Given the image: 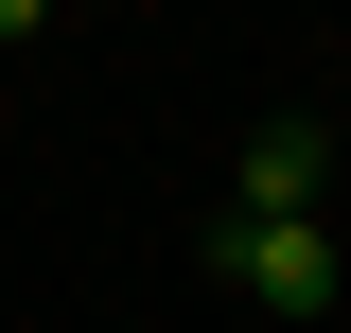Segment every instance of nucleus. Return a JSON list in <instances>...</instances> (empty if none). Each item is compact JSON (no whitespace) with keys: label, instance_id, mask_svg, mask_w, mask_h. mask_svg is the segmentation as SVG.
<instances>
[{"label":"nucleus","instance_id":"f257e3e1","mask_svg":"<svg viewBox=\"0 0 351 333\" xmlns=\"http://www.w3.org/2000/svg\"><path fill=\"white\" fill-rule=\"evenodd\" d=\"M316 175H334L316 106H263V123H246V158H228V228H316Z\"/></svg>","mask_w":351,"mask_h":333},{"label":"nucleus","instance_id":"f03ea898","mask_svg":"<svg viewBox=\"0 0 351 333\" xmlns=\"http://www.w3.org/2000/svg\"><path fill=\"white\" fill-rule=\"evenodd\" d=\"M211 263L246 298H281V316H334V228H228L211 210Z\"/></svg>","mask_w":351,"mask_h":333}]
</instances>
